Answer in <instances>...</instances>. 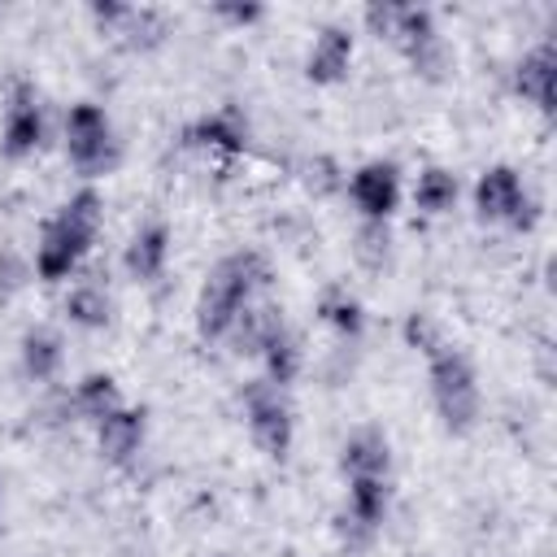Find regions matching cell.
I'll list each match as a JSON object with an SVG mask.
<instances>
[{"label":"cell","mask_w":557,"mask_h":557,"mask_svg":"<svg viewBox=\"0 0 557 557\" xmlns=\"http://www.w3.org/2000/svg\"><path fill=\"white\" fill-rule=\"evenodd\" d=\"M274 270L270 261L257 252V248H239V252H226L200 283L196 292V305H191V322H196V335L205 344L213 339H226L239 309H248L265 287H270Z\"/></svg>","instance_id":"obj_1"},{"label":"cell","mask_w":557,"mask_h":557,"mask_svg":"<svg viewBox=\"0 0 557 557\" xmlns=\"http://www.w3.org/2000/svg\"><path fill=\"white\" fill-rule=\"evenodd\" d=\"M104 222V196L87 183L78 187L44 226H39V244H35V278L39 283H65L91 252L96 235Z\"/></svg>","instance_id":"obj_2"},{"label":"cell","mask_w":557,"mask_h":557,"mask_svg":"<svg viewBox=\"0 0 557 557\" xmlns=\"http://www.w3.org/2000/svg\"><path fill=\"white\" fill-rule=\"evenodd\" d=\"M426 383H431V400L435 413L444 422L448 435H466L479 422L483 396H479V374L470 366V357L461 348H440L435 357H426Z\"/></svg>","instance_id":"obj_3"},{"label":"cell","mask_w":557,"mask_h":557,"mask_svg":"<svg viewBox=\"0 0 557 557\" xmlns=\"http://www.w3.org/2000/svg\"><path fill=\"white\" fill-rule=\"evenodd\" d=\"M470 200H474V218L487 222V226H513V231H531L535 218H540V205L531 196V187L522 183V174L513 165H487L474 187H470Z\"/></svg>","instance_id":"obj_4"},{"label":"cell","mask_w":557,"mask_h":557,"mask_svg":"<svg viewBox=\"0 0 557 557\" xmlns=\"http://www.w3.org/2000/svg\"><path fill=\"white\" fill-rule=\"evenodd\" d=\"M239 400H244V422H248L252 444L270 461H283L292 453V440H296V409H292L287 392L274 387L270 379H248Z\"/></svg>","instance_id":"obj_5"},{"label":"cell","mask_w":557,"mask_h":557,"mask_svg":"<svg viewBox=\"0 0 557 557\" xmlns=\"http://www.w3.org/2000/svg\"><path fill=\"white\" fill-rule=\"evenodd\" d=\"M65 157L83 178H100L117 165V135L96 100H78L65 113Z\"/></svg>","instance_id":"obj_6"},{"label":"cell","mask_w":557,"mask_h":557,"mask_svg":"<svg viewBox=\"0 0 557 557\" xmlns=\"http://www.w3.org/2000/svg\"><path fill=\"white\" fill-rule=\"evenodd\" d=\"M361 222H387L396 209H400V196H405V183H400V165L396 161H361L348 178H344Z\"/></svg>","instance_id":"obj_7"},{"label":"cell","mask_w":557,"mask_h":557,"mask_svg":"<svg viewBox=\"0 0 557 557\" xmlns=\"http://www.w3.org/2000/svg\"><path fill=\"white\" fill-rule=\"evenodd\" d=\"M44 135H48V122H44L35 87L13 83L9 104H4V122H0V157L4 161H26L30 152H39Z\"/></svg>","instance_id":"obj_8"},{"label":"cell","mask_w":557,"mask_h":557,"mask_svg":"<svg viewBox=\"0 0 557 557\" xmlns=\"http://www.w3.org/2000/svg\"><path fill=\"white\" fill-rule=\"evenodd\" d=\"M248 117L235 109V104H222L205 117H196L187 131H183V144L205 152V157H218V161H231V157H244L248 152Z\"/></svg>","instance_id":"obj_9"},{"label":"cell","mask_w":557,"mask_h":557,"mask_svg":"<svg viewBox=\"0 0 557 557\" xmlns=\"http://www.w3.org/2000/svg\"><path fill=\"white\" fill-rule=\"evenodd\" d=\"M352 57H357V35H352L344 22H326V26L313 35L309 52H305V78H309L313 87H335V83L348 78Z\"/></svg>","instance_id":"obj_10"},{"label":"cell","mask_w":557,"mask_h":557,"mask_svg":"<svg viewBox=\"0 0 557 557\" xmlns=\"http://www.w3.org/2000/svg\"><path fill=\"white\" fill-rule=\"evenodd\" d=\"M144 440H148V409H139V405H117L113 413H104L96 422V448L109 466L135 461Z\"/></svg>","instance_id":"obj_11"},{"label":"cell","mask_w":557,"mask_h":557,"mask_svg":"<svg viewBox=\"0 0 557 557\" xmlns=\"http://www.w3.org/2000/svg\"><path fill=\"white\" fill-rule=\"evenodd\" d=\"M513 91L535 104L544 117H553L557 109V57H553V44H535L531 52H522V61L513 65Z\"/></svg>","instance_id":"obj_12"},{"label":"cell","mask_w":557,"mask_h":557,"mask_svg":"<svg viewBox=\"0 0 557 557\" xmlns=\"http://www.w3.org/2000/svg\"><path fill=\"white\" fill-rule=\"evenodd\" d=\"M344 479H387L392 474V440L383 426H357L339 444Z\"/></svg>","instance_id":"obj_13"},{"label":"cell","mask_w":557,"mask_h":557,"mask_svg":"<svg viewBox=\"0 0 557 557\" xmlns=\"http://www.w3.org/2000/svg\"><path fill=\"white\" fill-rule=\"evenodd\" d=\"M170 244H174V235H170L165 222H144V226L126 239V248H122V270H126L135 283L161 278L165 265H170Z\"/></svg>","instance_id":"obj_14"},{"label":"cell","mask_w":557,"mask_h":557,"mask_svg":"<svg viewBox=\"0 0 557 557\" xmlns=\"http://www.w3.org/2000/svg\"><path fill=\"white\" fill-rule=\"evenodd\" d=\"M287 326V318H283V309L278 305H248V309H239V318H235V326H231V335H226V344H231V352L235 357H261V348L274 339V331H283Z\"/></svg>","instance_id":"obj_15"},{"label":"cell","mask_w":557,"mask_h":557,"mask_svg":"<svg viewBox=\"0 0 557 557\" xmlns=\"http://www.w3.org/2000/svg\"><path fill=\"white\" fill-rule=\"evenodd\" d=\"M17 357H22L26 379H35V383H52V379L61 374V366H65V344H61L57 331H48V326H30V331L22 335V344H17Z\"/></svg>","instance_id":"obj_16"},{"label":"cell","mask_w":557,"mask_h":557,"mask_svg":"<svg viewBox=\"0 0 557 557\" xmlns=\"http://www.w3.org/2000/svg\"><path fill=\"white\" fill-rule=\"evenodd\" d=\"M409 196H413V209H418L422 218H444V213H453V205H457V196H461V183H457V174L444 170V165H422Z\"/></svg>","instance_id":"obj_17"},{"label":"cell","mask_w":557,"mask_h":557,"mask_svg":"<svg viewBox=\"0 0 557 557\" xmlns=\"http://www.w3.org/2000/svg\"><path fill=\"white\" fill-rule=\"evenodd\" d=\"M318 322L331 326L339 339H361V331H366V305L344 283H331L318 296Z\"/></svg>","instance_id":"obj_18"},{"label":"cell","mask_w":557,"mask_h":557,"mask_svg":"<svg viewBox=\"0 0 557 557\" xmlns=\"http://www.w3.org/2000/svg\"><path fill=\"white\" fill-rule=\"evenodd\" d=\"M261 366H265V374L261 379H270L274 387H292L296 379H300V370H305V348H300V335L292 331V326H283V331H274V339L261 348Z\"/></svg>","instance_id":"obj_19"},{"label":"cell","mask_w":557,"mask_h":557,"mask_svg":"<svg viewBox=\"0 0 557 557\" xmlns=\"http://www.w3.org/2000/svg\"><path fill=\"white\" fill-rule=\"evenodd\" d=\"M70 405H74L78 418L100 422L104 413H113V409L122 405V387H117V379H113L109 370H91V374H83V379L74 383Z\"/></svg>","instance_id":"obj_20"},{"label":"cell","mask_w":557,"mask_h":557,"mask_svg":"<svg viewBox=\"0 0 557 557\" xmlns=\"http://www.w3.org/2000/svg\"><path fill=\"white\" fill-rule=\"evenodd\" d=\"M392 509V483L387 479H348V505L344 513L361 522L366 531H379Z\"/></svg>","instance_id":"obj_21"},{"label":"cell","mask_w":557,"mask_h":557,"mask_svg":"<svg viewBox=\"0 0 557 557\" xmlns=\"http://www.w3.org/2000/svg\"><path fill=\"white\" fill-rule=\"evenodd\" d=\"M61 309H65L70 326H78V331H104L109 318H113V300H109V292H104L100 283H78V287H70V296H65Z\"/></svg>","instance_id":"obj_22"},{"label":"cell","mask_w":557,"mask_h":557,"mask_svg":"<svg viewBox=\"0 0 557 557\" xmlns=\"http://www.w3.org/2000/svg\"><path fill=\"white\" fill-rule=\"evenodd\" d=\"M131 48H139V52H148V48H157V44H165V35H170V22H165V13L161 9H148V4H131V17L122 22V30H117Z\"/></svg>","instance_id":"obj_23"},{"label":"cell","mask_w":557,"mask_h":557,"mask_svg":"<svg viewBox=\"0 0 557 557\" xmlns=\"http://www.w3.org/2000/svg\"><path fill=\"white\" fill-rule=\"evenodd\" d=\"M400 335H405V344H409L413 352H422V357H435L440 348H448V339H444L440 322H435L431 313H422V309L405 313V322H400Z\"/></svg>","instance_id":"obj_24"},{"label":"cell","mask_w":557,"mask_h":557,"mask_svg":"<svg viewBox=\"0 0 557 557\" xmlns=\"http://www.w3.org/2000/svg\"><path fill=\"white\" fill-rule=\"evenodd\" d=\"M387 248H392L387 222H361V231H357V244H352L357 261H361L366 270H379V265L387 261Z\"/></svg>","instance_id":"obj_25"},{"label":"cell","mask_w":557,"mask_h":557,"mask_svg":"<svg viewBox=\"0 0 557 557\" xmlns=\"http://www.w3.org/2000/svg\"><path fill=\"white\" fill-rule=\"evenodd\" d=\"M209 13L218 22H226L231 30H248V26H257L265 17V4H257V0H218Z\"/></svg>","instance_id":"obj_26"},{"label":"cell","mask_w":557,"mask_h":557,"mask_svg":"<svg viewBox=\"0 0 557 557\" xmlns=\"http://www.w3.org/2000/svg\"><path fill=\"white\" fill-rule=\"evenodd\" d=\"M300 183H305L313 196H331V191L344 187V174H339V165H335L331 157H313V161H305Z\"/></svg>","instance_id":"obj_27"},{"label":"cell","mask_w":557,"mask_h":557,"mask_svg":"<svg viewBox=\"0 0 557 557\" xmlns=\"http://www.w3.org/2000/svg\"><path fill=\"white\" fill-rule=\"evenodd\" d=\"M87 17H91L104 35H117L122 22L131 17V4H122V0H91V4H87Z\"/></svg>","instance_id":"obj_28"},{"label":"cell","mask_w":557,"mask_h":557,"mask_svg":"<svg viewBox=\"0 0 557 557\" xmlns=\"http://www.w3.org/2000/svg\"><path fill=\"white\" fill-rule=\"evenodd\" d=\"M396 9L400 4H366V13H361V22H366V30L374 35V39H387L392 44V30H396Z\"/></svg>","instance_id":"obj_29"},{"label":"cell","mask_w":557,"mask_h":557,"mask_svg":"<svg viewBox=\"0 0 557 557\" xmlns=\"http://www.w3.org/2000/svg\"><path fill=\"white\" fill-rule=\"evenodd\" d=\"M0 527H4V483H0Z\"/></svg>","instance_id":"obj_30"},{"label":"cell","mask_w":557,"mask_h":557,"mask_svg":"<svg viewBox=\"0 0 557 557\" xmlns=\"http://www.w3.org/2000/svg\"><path fill=\"white\" fill-rule=\"evenodd\" d=\"M218 557H231V553H218Z\"/></svg>","instance_id":"obj_31"}]
</instances>
